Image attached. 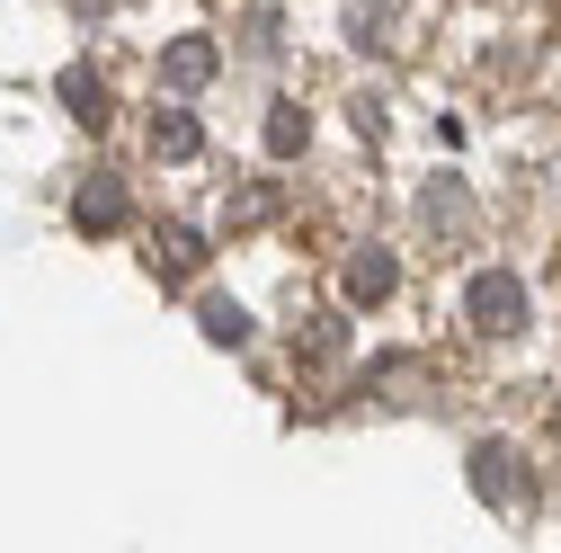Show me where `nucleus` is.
I'll return each mask as SVG.
<instances>
[{
	"instance_id": "1",
	"label": "nucleus",
	"mask_w": 561,
	"mask_h": 553,
	"mask_svg": "<svg viewBox=\"0 0 561 553\" xmlns=\"http://www.w3.org/2000/svg\"><path fill=\"white\" fill-rule=\"evenodd\" d=\"M463 313H472V330L508 339V330H526V286H517L508 268H481V276H472V295H463Z\"/></svg>"
},
{
	"instance_id": "2",
	"label": "nucleus",
	"mask_w": 561,
	"mask_h": 553,
	"mask_svg": "<svg viewBox=\"0 0 561 553\" xmlns=\"http://www.w3.org/2000/svg\"><path fill=\"white\" fill-rule=\"evenodd\" d=\"M347 295H357V304H383V295H392V259H383V250H357V259H347Z\"/></svg>"
},
{
	"instance_id": "3",
	"label": "nucleus",
	"mask_w": 561,
	"mask_h": 553,
	"mask_svg": "<svg viewBox=\"0 0 561 553\" xmlns=\"http://www.w3.org/2000/svg\"><path fill=\"white\" fill-rule=\"evenodd\" d=\"M152 268H161V276H170V286H179V276H196V268H205V241L170 224V233H161V250H152Z\"/></svg>"
},
{
	"instance_id": "4",
	"label": "nucleus",
	"mask_w": 561,
	"mask_h": 553,
	"mask_svg": "<svg viewBox=\"0 0 561 553\" xmlns=\"http://www.w3.org/2000/svg\"><path fill=\"white\" fill-rule=\"evenodd\" d=\"M152 153H161V161H187V153H196V116H187V108H161V116H152Z\"/></svg>"
},
{
	"instance_id": "5",
	"label": "nucleus",
	"mask_w": 561,
	"mask_h": 553,
	"mask_svg": "<svg viewBox=\"0 0 561 553\" xmlns=\"http://www.w3.org/2000/svg\"><path fill=\"white\" fill-rule=\"evenodd\" d=\"M161 72H170L179 90H196L205 72H215V45H205V36H187V45H170V63H161Z\"/></svg>"
},
{
	"instance_id": "6",
	"label": "nucleus",
	"mask_w": 561,
	"mask_h": 553,
	"mask_svg": "<svg viewBox=\"0 0 561 553\" xmlns=\"http://www.w3.org/2000/svg\"><path fill=\"white\" fill-rule=\"evenodd\" d=\"M81 224H90V233H116V224H125V188H107V179L81 188Z\"/></svg>"
},
{
	"instance_id": "7",
	"label": "nucleus",
	"mask_w": 561,
	"mask_h": 553,
	"mask_svg": "<svg viewBox=\"0 0 561 553\" xmlns=\"http://www.w3.org/2000/svg\"><path fill=\"white\" fill-rule=\"evenodd\" d=\"M62 99H72V116H81V125H99V116H107V90H99V72H62Z\"/></svg>"
},
{
	"instance_id": "8",
	"label": "nucleus",
	"mask_w": 561,
	"mask_h": 553,
	"mask_svg": "<svg viewBox=\"0 0 561 553\" xmlns=\"http://www.w3.org/2000/svg\"><path fill=\"white\" fill-rule=\"evenodd\" d=\"M205 339H215V349H241V339H250L241 304H205Z\"/></svg>"
},
{
	"instance_id": "9",
	"label": "nucleus",
	"mask_w": 561,
	"mask_h": 553,
	"mask_svg": "<svg viewBox=\"0 0 561 553\" xmlns=\"http://www.w3.org/2000/svg\"><path fill=\"white\" fill-rule=\"evenodd\" d=\"M304 144V108H276L267 116V153H295Z\"/></svg>"
}]
</instances>
